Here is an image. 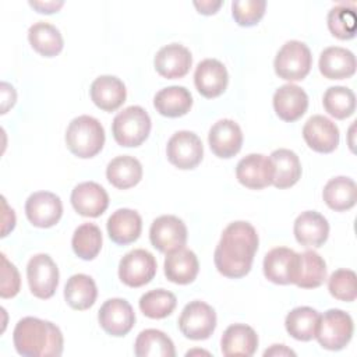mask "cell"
<instances>
[{
	"label": "cell",
	"instance_id": "1",
	"mask_svg": "<svg viewBox=\"0 0 357 357\" xmlns=\"http://www.w3.org/2000/svg\"><path fill=\"white\" fill-rule=\"evenodd\" d=\"M257 250L258 234L254 226L243 220L233 222L223 230L215 248L216 269L227 278H243L250 272Z\"/></svg>",
	"mask_w": 357,
	"mask_h": 357
},
{
	"label": "cell",
	"instance_id": "2",
	"mask_svg": "<svg viewBox=\"0 0 357 357\" xmlns=\"http://www.w3.org/2000/svg\"><path fill=\"white\" fill-rule=\"evenodd\" d=\"M18 354L25 357H59L63 353V333L52 324L36 317L20 319L13 332Z\"/></svg>",
	"mask_w": 357,
	"mask_h": 357
},
{
	"label": "cell",
	"instance_id": "3",
	"mask_svg": "<svg viewBox=\"0 0 357 357\" xmlns=\"http://www.w3.org/2000/svg\"><path fill=\"white\" fill-rule=\"evenodd\" d=\"M66 144L71 153L88 159L99 153L105 144V130L100 121L92 116L73 119L66 131Z\"/></svg>",
	"mask_w": 357,
	"mask_h": 357
},
{
	"label": "cell",
	"instance_id": "4",
	"mask_svg": "<svg viewBox=\"0 0 357 357\" xmlns=\"http://www.w3.org/2000/svg\"><path fill=\"white\" fill-rule=\"evenodd\" d=\"M112 131L119 145L138 146L149 135L151 117L141 106H128L114 116Z\"/></svg>",
	"mask_w": 357,
	"mask_h": 357
},
{
	"label": "cell",
	"instance_id": "5",
	"mask_svg": "<svg viewBox=\"0 0 357 357\" xmlns=\"http://www.w3.org/2000/svg\"><path fill=\"white\" fill-rule=\"evenodd\" d=\"M312 56L308 46L300 40H287L278 52L273 67L279 78L300 81L311 70Z\"/></svg>",
	"mask_w": 357,
	"mask_h": 357
},
{
	"label": "cell",
	"instance_id": "6",
	"mask_svg": "<svg viewBox=\"0 0 357 357\" xmlns=\"http://www.w3.org/2000/svg\"><path fill=\"white\" fill-rule=\"evenodd\" d=\"M353 329V319L347 312L331 308L321 315L315 337L324 349L340 350L350 342Z\"/></svg>",
	"mask_w": 357,
	"mask_h": 357
},
{
	"label": "cell",
	"instance_id": "7",
	"mask_svg": "<svg viewBox=\"0 0 357 357\" xmlns=\"http://www.w3.org/2000/svg\"><path fill=\"white\" fill-rule=\"evenodd\" d=\"M178 328L188 339H208L216 328V312L209 304L194 300L183 308L178 318Z\"/></svg>",
	"mask_w": 357,
	"mask_h": 357
},
{
	"label": "cell",
	"instance_id": "8",
	"mask_svg": "<svg viewBox=\"0 0 357 357\" xmlns=\"http://www.w3.org/2000/svg\"><path fill=\"white\" fill-rule=\"evenodd\" d=\"M31 293L38 298H50L59 284V268L47 254L33 255L26 265Z\"/></svg>",
	"mask_w": 357,
	"mask_h": 357
},
{
	"label": "cell",
	"instance_id": "9",
	"mask_svg": "<svg viewBox=\"0 0 357 357\" xmlns=\"http://www.w3.org/2000/svg\"><path fill=\"white\" fill-rule=\"evenodd\" d=\"M156 268V259L149 251L135 248L120 259L119 278L130 287H141L153 279Z\"/></svg>",
	"mask_w": 357,
	"mask_h": 357
},
{
	"label": "cell",
	"instance_id": "10",
	"mask_svg": "<svg viewBox=\"0 0 357 357\" xmlns=\"http://www.w3.org/2000/svg\"><path fill=\"white\" fill-rule=\"evenodd\" d=\"M149 240L160 252L170 254L184 248L187 243V227L177 216L162 215L152 222Z\"/></svg>",
	"mask_w": 357,
	"mask_h": 357
},
{
	"label": "cell",
	"instance_id": "11",
	"mask_svg": "<svg viewBox=\"0 0 357 357\" xmlns=\"http://www.w3.org/2000/svg\"><path fill=\"white\" fill-rule=\"evenodd\" d=\"M167 159L178 169L188 170L199 165L204 156V146L199 137L192 131L174 132L166 146Z\"/></svg>",
	"mask_w": 357,
	"mask_h": 357
},
{
	"label": "cell",
	"instance_id": "12",
	"mask_svg": "<svg viewBox=\"0 0 357 357\" xmlns=\"http://www.w3.org/2000/svg\"><path fill=\"white\" fill-rule=\"evenodd\" d=\"M28 220L36 227L54 226L63 215V204L59 195L49 191H36L25 202Z\"/></svg>",
	"mask_w": 357,
	"mask_h": 357
},
{
	"label": "cell",
	"instance_id": "13",
	"mask_svg": "<svg viewBox=\"0 0 357 357\" xmlns=\"http://www.w3.org/2000/svg\"><path fill=\"white\" fill-rule=\"evenodd\" d=\"M98 319L103 331L109 335L124 336L132 329L135 322V314L127 300L109 298L102 304Z\"/></svg>",
	"mask_w": 357,
	"mask_h": 357
},
{
	"label": "cell",
	"instance_id": "14",
	"mask_svg": "<svg viewBox=\"0 0 357 357\" xmlns=\"http://www.w3.org/2000/svg\"><path fill=\"white\" fill-rule=\"evenodd\" d=\"M236 177L247 188H265L273 181L272 162L262 153H250L237 163Z\"/></svg>",
	"mask_w": 357,
	"mask_h": 357
},
{
	"label": "cell",
	"instance_id": "15",
	"mask_svg": "<svg viewBox=\"0 0 357 357\" xmlns=\"http://www.w3.org/2000/svg\"><path fill=\"white\" fill-rule=\"evenodd\" d=\"M303 137L307 145L315 152L329 153L333 152L339 144V128L328 117L315 114L305 121Z\"/></svg>",
	"mask_w": 357,
	"mask_h": 357
},
{
	"label": "cell",
	"instance_id": "16",
	"mask_svg": "<svg viewBox=\"0 0 357 357\" xmlns=\"http://www.w3.org/2000/svg\"><path fill=\"white\" fill-rule=\"evenodd\" d=\"M208 141L212 152L218 158L227 159L241 149L243 132L234 120L222 119L211 127Z\"/></svg>",
	"mask_w": 357,
	"mask_h": 357
},
{
	"label": "cell",
	"instance_id": "17",
	"mask_svg": "<svg viewBox=\"0 0 357 357\" xmlns=\"http://www.w3.org/2000/svg\"><path fill=\"white\" fill-rule=\"evenodd\" d=\"M71 204L74 209L88 218L100 216L109 206L106 190L95 181H84L71 191Z\"/></svg>",
	"mask_w": 357,
	"mask_h": 357
},
{
	"label": "cell",
	"instance_id": "18",
	"mask_svg": "<svg viewBox=\"0 0 357 357\" xmlns=\"http://www.w3.org/2000/svg\"><path fill=\"white\" fill-rule=\"evenodd\" d=\"M227 70L216 59L202 60L198 63L194 73L195 86L205 98H216L222 95L227 86Z\"/></svg>",
	"mask_w": 357,
	"mask_h": 357
},
{
	"label": "cell",
	"instance_id": "19",
	"mask_svg": "<svg viewBox=\"0 0 357 357\" xmlns=\"http://www.w3.org/2000/svg\"><path fill=\"white\" fill-rule=\"evenodd\" d=\"M155 68L156 71L169 79L184 77L192 63L190 50L178 43H170L159 49L155 56Z\"/></svg>",
	"mask_w": 357,
	"mask_h": 357
},
{
	"label": "cell",
	"instance_id": "20",
	"mask_svg": "<svg viewBox=\"0 0 357 357\" xmlns=\"http://www.w3.org/2000/svg\"><path fill=\"white\" fill-rule=\"evenodd\" d=\"M293 231L301 245L321 247L328 238L329 223L319 212L305 211L296 218Z\"/></svg>",
	"mask_w": 357,
	"mask_h": 357
},
{
	"label": "cell",
	"instance_id": "21",
	"mask_svg": "<svg viewBox=\"0 0 357 357\" xmlns=\"http://www.w3.org/2000/svg\"><path fill=\"white\" fill-rule=\"evenodd\" d=\"M308 107V96L303 88L294 84H284L273 93V109L284 121L298 120Z\"/></svg>",
	"mask_w": 357,
	"mask_h": 357
},
{
	"label": "cell",
	"instance_id": "22",
	"mask_svg": "<svg viewBox=\"0 0 357 357\" xmlns=\"http://www.w3.org/2000/svg\"><path fill=\"white\" fill-rule=\"evenodd\" d=\"M258 347V335L245 324L230 325L220 339V350L226 357H250Z\"/></svg>",
	"mask_w": 357,
	"mask_h": 357
},
{
	"label": "cell",
	"instance_id": "23",
	"mask_svg": "<svg viewBox=\"0 0 357 357\" xmlns=\"http://www.w3.org/2000/svg\"><path fill=\"white\" fill-rule=\"evenodd\" d=\"M297 252L287 247H276L264 258V275L276 284H290L294 278Z\"/></svg>",
	"mask_w": 357,
	"mask_h": 357
},
{
	"label": "cell",
	"instance_id": "24",
	"mask_svg": "<svg viewBox=\"0 0 357 357\" xmlns=\"http://www.w3.org/2000/svg\"><path fill=\"white\" fill-rule=\"evenodd\" d=\"M126 85L114 75H100L91 85L92 102L105 112L119 109L126 102Z\"/></svg>",
	"mask_w": 357,
	"mask_h": 357
},
{
	"label": "cell",
	"instance_id": "25",
	"mask_svg": "<svg viewBox=\"0 0 357 357\" xmlns=\"http://www.w3.org/2000/svg\"><path fill=\"white\" fill-rule=\"evenodd\" d=\"M326 279V264L324 258L312 251L307 250L297 254L293 283L301 289L319 287Z\"/></svg>",
	"mask_w": 357,
	"mask_h": 357
},
{
	"label": "cell",
	"instance_id": "26",
	"mask_svg": "<svg viewBox=\"0 0 357 357\" xmlns=\"http://www.w3.org/2000/svg\"><path fill=\"white\" fill-rule=\"evenodd\" d=\"M142 230V219L138 212L121 208L110 215L107 219V233L116 244H130L135 241Z\"/></svg>",
	"mask_w": 357,
	"mask_h": 357
},
{
	"label": "cell",
	"instance_id": "27",
	"mask_svg": "<svg viewBox=\"0 0 357 357\" xmlns=\"http://www.w3.org/2000/svg\"><path fill=\"white\" fill-rule=\"evenodd\" d=\"M318 66L325 78L343 79L356 73V57L349 49L331 46L321 53Z\"/></svg>",
	"mask_w": 357,
	"mask_h": 357
},
{
	"label": "cell",
	"instance_id": "28",
	"mask_svg": "<svg viewBox=\"0 0 357 357\" xmlns=\"http://www.w3.org/2000/svg\"><path fill=\"white\" fill-rule=\"evenodd\" d=\"M199 271L198 258L194 251L180 248L174 252L166 254L165 258V275L177 284H188L194 282Z\"/></svg>",
	"mask_w": 357,
	"mask_h": 357
},
{
	"label": "cell",
	"instance_id": "29",
	"mask_svg": "<svg viewBox=\"0 0 357 357\" xmlns=\"http://www.w3.org/2000/svg\"><path fill=\"white\" fill-rule=\"evenodd\" d=\"M273 166V181L276 188L294 185L301 176V163L296 152L284 148L275 149L269 156Z\"/></svg>",
	"mask_w": 357,
	"mask_h": 357
},
{
	"label": "cell",
	"instance_id": "30",
	"mask_svg": "<svg viewBox=\"0 0 357 357\" xmlns=\"http://www.w3.org/2000/svg\"><path fill=\"white\" fill-rule=\"evenodd\" d=\"M155 109L166 117H180L190 112L192 96L185 86L172 85L160 89L153 98Z\"/></svg>",
	"mask_w": 357,
	"mask_h": 357
},
{
	"label": "cell",
	"instance_id": "31",
	"mask_svg": "<svg viewBox=\"0 0 357 357\" xmlns=\"http://www.w3.org/2000/svg\"><path fill=\"white\" fill-rule=\"evenodd\" d=\"M106 177L116 188L126 190L141 181L142 166L134 156H117L109 162L106 167Z\"/></svg>",
	"mask_w": 357,
	"mask_h": 357
},
{
	"label": "cell",
	"instance_id": "32",
	"mask_svg": "<svg viewBox=\"0 0 357 357\" xmlns=\"http://www.w3.org/2000/svg\"><path fill=\"white\" fill-rule=\"evenodd\" d=\"M325 204L333 211H346L356 205L357 187L353 178L337 176L331 178L322 191Z\"/></svg>",
	"mask_w": 357,
	"mask_h": 357
},
{
	"label": "cell",
	"instance_id": "33",
	"mask_svg": "<svg viewBox=\"0 0 357 357\" xmlns=\"http://www.w3.org/2000/svg\"><path fill=\"white\" fill-rule=\"evenodd\" d=\"M98 289L93 279L85 273L73 275L64 287V298L67 304L78 311L88 310L93 305Z\"/></svg>",
	"mask_w": 357,
	"mask_h": 357
},
{
	"label": "cell",
	"instance_id": "34",
	"mask_svg": "<svg viewBox=\"0 0 357 357\" xmlns=\"http://www.w3.org/2000/svg\"><path fill=\"white\" fill-rule=\"evenodd\" d=\"M321 314L311 307H297L291 310L284 319L287 333L301 342L315 337Z\"/></svg>",
	"mask_w": 357,
	"mask_h": 357
},
{
	"label": "cell",
	"instance_id": "35",
	"mask_svg": "<svg viewBox=\"0 0 357 357\" xmlns=\"http://www.w3.org/2000/svg\"><path fill=\"white\" fill-rule=\"evenodd\" d=\"M28 40L31 46L45 57H53L63 49V36L60 31L45 21L35 22L28 29Z\"/></svg>",
	"mask_w": 357,
	"mask_h": 357
},
{
	"label": "cell",
	"instance_id": "36",
	"mask_svg": "<svg viewBox=\"0 0 357 357\" xmlns=\"http://www.w3.org/2000/svg\"><path fill=\"white\" fill-rule=\"evenodd\" d=\"M138 357H174L176 350L172 339L159 329L142 331L134 344Z\"/></svg>",
	"mask_w": 357,
	"mask_h": 357
},
{
	"label": "cell",
	"instance_id": "37",
	"mask_svg": "<svg viewBox=\"0 0 357 357\" xmlns=\"http://www.w3.org/2000/svg\"><path fill=\"white\" fill-rule=\"evenodd\" d=\"M71 245L74 252L85 259H93L102 248V231L95 223L79 225L73 234Z\"/></svg>",
	"mask_w": 357,
	"mask_h": 357
},
{
	"label": "cell",
	"instance_id": "38",
	"mask_svg": "<svg viewBox=\"0 0 357 357\" xmlns=\"http://www.w3.org/2000/svg\"><path fill=\"white\" fill-rule=\"evenodd\" d=\"M176 296L165 289L149 290L139 298V310L142 314L152 319L166 318L176 308Z\"/></svg>",
	"mask_w": 357,
	"mask_h": 357
},
{
	"label": "cell",
	"instance_id": "39",
	"mask_svg": "<svg viewBox=\"0 0 357 357\" xmlns=\"http://www.w3.org/2000/svg\"><path fill=\"white\" fill-rule=\"evenodd\" d=\"M324 107L335 119H346L356 110V95L347 86H331L324 93Z\"/></svg>",
	"mask_w": 357,
	"mask_h": 357
},
{
	"label": "cell",
	"instance_id": "40",
	"mask_svg": "<svg viewBox=\"0 0 357 357\" xmlns=\"http://www.w3.org/2000/svg\"><path fill=\"white\" fill-rule=\"evenodd\" d=\"M356 10L347 4H337L328 13V28L339 39H351L356 35Z\"/></svg>",
	"mask_w": 357,
	"mask_h": 357
},
{
	"label": "cell",
	"instance_id": "41",
	"mask_svg": "<svg viewBox=\"0 0 357 357\" xmlns=\"http://www.w3.org/2000/svg\"><path fill=\"white\" fill-rule=\"evenodd\" d=\"M329 293L342 301H354L357 297L356 273L350 269H337L328 279Z\"/></svg>",
	"mask_w": 357,
	"mask_h": 357
},
{
	"label": "cell",
	"instance_id": "42",
	"mask_svg": "<svg viewBox=\"0 0 357 357\" xmlns=\"http://www.w3.org/2000/svg\"><path fill=\"white\" fill-rule=\"evenodd\" d=\"M265 0H234L231 3V14L241 26L255 25L265 13Z\"/></svg>",
	"mask_w": 357,
	"mask_h": 357
},
{
	"label": "cell",
	"instance_id": "43",
	"mask_svg": "<svg viewBox=\"0 0 357 357\" xmlns=\"http://www.w3.org/2000/svg\"><path fill=\"white\" fill-rule=\"evenodd\" d=\"M1 257V287H0V296L3 298L14 297L20 291V273L14 264H11L4 254Z\"/></svg>",
	"mask_w": 357,
	"mask_h": 357
},
{
	"label": "cell",
	"instance_id": "44",
	"mask_svg": "<svg viewBox=\"0 0 357 357\" xmlns=\"http://www.w3.org/2000/svg\"><path fill=\"white\" fill-rule=\"evenodd\" d=\"M15 99H17V93L14 88L7 82H3L1 84V113H6L10 107H13V105L15 103Z\"/></svg>",
	"mask_w": 357,
	"mask_h": 357
},
{
	"label": "cell",
	"instance_id": "45",
	"mask_svg": "<svg viewBox=\"0 0 357 357\" xmlns=\"http://www.w3.org/2000/svg\"><path fill=\"white\" fill-rule=\"evenodd\" d=\"M1 201H3V209H4V212H3V231H1V236L4 237V236H7V233L10 230L14 229V226H15V215H14V211L7 206V202H6L4 197H3Z\"/></svg>",
	"mask_w": 357,
	"mask_h": 357
},
{
	"label": "cell",
	"instance_id": "46",
	"mask_svg": "<svg viewBox=\"0 0 357 357\" xmlns=\"http://www.w3.org/2000/svg\"><path fill=\"white\" fill-rule=\"evenodd\" d=\"M29 4L39 13L50 14L57 11L63 6V1H29Z\"/></svg>",
	"mask_w": 357,
	"mask_h": 357
},
{
	"label": "cell",
	"instance_id": "47",
	"mask_svg": "<svg viewBox=\"0 0 357 357\" xmlns=\"http://www.w3.org/2000/svg\"><path fill=\"white\" fill-rule=\"evenodd\" d=\"M194 6L197 10L202 14H215L216 10L222 6V1H212V0H205V1H194Z\"/></svg>",
	"mask_w": 357,
	"mask_h": 357
},
{
	"label": "cell",
	"instance_id": "48",
	"mask_svg": "<svg viewBox=\"0 0 357 357\" xmlns=\"http://www.w3.org/2000/svg\"><path fill=\"white\" fill-rule=\"evenodd\" d=\"M265 357L268 356H296V353L290 349H287L284 344H273L271 349L265 350Z\"/></svg>",
	"mask_w": 357,
	"mask_h": 357
}]
</instances>
